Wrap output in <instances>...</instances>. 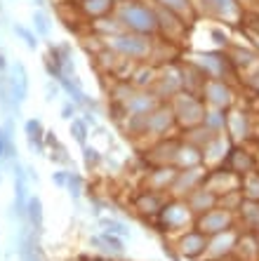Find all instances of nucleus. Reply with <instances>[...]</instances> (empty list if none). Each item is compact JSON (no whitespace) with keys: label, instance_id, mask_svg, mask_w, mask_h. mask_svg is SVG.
Instances as JSON below:
<instances>
[{"label":"nucleus","instance_id":"obj_1","mask_svg":"<svg viewBox=\"0 0 259 261\" xmlns=\"http://www.w3.org/2000/svg\"><path fill=\"white\" fill-rule=\"evenodd\" d=\"M115 17L121 21V29H127L139 36H151L158 31V14L156 10L142 0H118Z\"/></svg>","mask_w":259,"mask_h":261},{"label":"nucleus","instance_id":"obj_2","mask_svg":"<svg viewBox=\"0 0 259 261\" xmlns=\"http://www.w3.org/2000/svg\"><path fill=\"white\" fill-rule=\"evenodd\" d=\"M106 45L127 59H146L151 52V43L139 33H115L106 38Z\"/></svg>","mask_w":259,"mask_h":261},{"label":"nucleus","instance_id":"obj_3","mask_svg":"<svg viewBox=\"0 0 259 261\" xmlns=\"http://www.w3.org/2000/svg\"><path fill=\"white\" fill-rule=\"evenodd\" d=\"M177 116H179V120L184 122V125H198V122H203V103L198 101V99L193 97V94H179V99H177Z\"/></svg>","mask_w":259,"mask_h":261},{"label":"nucleus","instance_id":"obj_4","mask_svg":"<svg viewBox=\"0 0 259 261\" xmlns=\"http://www.w3.org/2000/svg\"><path fill=\"white\" fill-rule=\"evenodd\" d=\"M10 85V97H12V103H24L26 94H29V73H26V66L21 61H14L12 66V78L7 80Z\"/></svg>","mask_w":259,"mask_h":261},{"label":"nucleus","instance_id":"obj_5","mask_svg":"<svg viewBox=\"0 0 259 261\" xmlns=\"http://www.w3.org/2000/svg\"><path fill=\"white\" fill-rule=\"evenodd\" d=\"M231 224V217L226 210H207V212L200 217L198 221V231L200 233H219V231H226Z\"/></svg>","mask_w":259,"mask_h":261},{"label":"nucleus","instance_id":"obj_6","mask_svg":"<svg viewBox=\"0 0 259 261\" xmlns=\"http://www.w3.org/2000/svg\"><path fill=\"white\" fill-rule=\"evenodd\" d=\"M203 94L207 97V101L210 103H215L217 109H224V106H229V101H231V94H229V90H226V85H224L222 80H207L203 85Z\"/></svg>","mask_w":259,"mask_h":261},{"label":"nucleus","instance_id":"obj_7","mask_svg":"<svg viewBox=\"0 0 259 261\" xmlns=\"http://www.w3.org/2000/svg\"><path fill=\"white\" fill-rule=\"evenodd\" d=\"M158 101L151 94H137L130 101H125V111H130L132 116H149L151 111H156Z\"/></svg>","mask_w":259,"mask_h":261},{"label":"nucleus","instance_id":"obj_8","mask_svg":"<svg viewBox=\"0 0 259 261\" xmlns=\"http://www.w3.org/2000/svg\"><path fill=\"white\" fill-rule=\"evenodd\" d=\"M189 219V207L184 205H165L163 207V224L165 228H179Z\"/></svg>","mask_w":259,"mask_h":261},{"label":"nucleus","instance_id":"obj_9","mask_svg":"<svg viewBox=\"0 0 259 261\" xmlns=\"http://www.w3.org/2000/svg\"><path fill=\"white\" fill-rule=\"evenodd\" d=\"M191 202H189V210H196V212H207L215 207L217 198L212 193L210 189H198V191H191Z\"/></svg>","mask_w":259,"mask_h":261},{"label":"nucleus","instance_id":"obj_10","mask_svg":"<svg viewBox=\"0 0 259 261\" xmlns=\"http://www.w3.org/2000/svg\"><path fill=\"white\" fill-rule=\"evenodd\" d=\"M200 7L205 12L215 14V17H229V14H233L238 10L236 0H200Z\"/></svg>","mask_w":259,"mask_h":261},{"label":"nucleus","instance_id":"obj_11","mask_svg":"<svg viewBox=\"0 0 259 261\" xmlns=\"http://www.w3.org/2000/svg\"><path fill=\"white\" fill-rule=\"evenodd\" d=\"M170 122H172V113L151 111L149 116H146V129H151V132H156V134H163L170 127Z\"/></svg>","mask_w":259,"mask_h":261},{"label":"nucleus","instance_id":"obj_12","mask_svg":"<svg viewBox=\"0 0 259 261\" xmlns=\"http://www.w3.org/2000/svg\"><path fill=\"white\" fill-rule=\"evenodd\" d=\"M181 252L186 256H196L198 252H203L205 249V238H203V233H186V236L181 238Z\"/></svg>","mask_w":259,"mask_h":261},{"label":"nucleus","instance_id":"obj_13","mask_svg":"<svg viewBox=\"0 0 259 261\" xmlns=\"http://www.w3.org/2000/svg\"><path fill=\"white\" fill-rule=\"evenodd\" d=\"M113 7H115L113 0H83V10L90 14V17H97V19H102L104 14H109Z\"/></svg>","mask_w":259,"mask_h":261},{"label":"nucleus","instance_id":"obj_14","mask_svg":"<svg viewBox=\"0 0 259 261\" xmlns=\"http://www.w3.org/2000/svg\"><path fill=\"white\" fill-rule=\"evenodd\" d=\"M26 214H29L31 224H33V231L40 233V228H42V202H40V198H38V195H31V198H29Z\"/></svg>","mask_w":259,"mask_h":261},{"label":"nucleus","instance_id":"obj_15","mask_svg":"<svg viewBox=\"0 0 259 261\" xmlns=\"http://www.w3.org/2000/svg\"><path fill=\"white\" fill-rule=\"evenodd\" d=\"M42 125L40 120H29L26 122V137H29V146L33 148L36 146V151L42 155Z\"/></svg>","mask_w":259,"mask_h":261},{"label":"nucleus","instance_id":"obj_16","mask_svg":"<svg viewBox=\"0 0 259 261\" xmlns=\"http://www.w3.org/2000/svg\"><path fill=\"white\" fill-rule=\"evenodd\" d=\"M156 3H160V7H165V10L175 14H184L191 10V0H156Z\"/></svg>","mask_w":259,"mask_h":261},{"label":"nucleus","instance_id":"obj_17","mask_svg":"<svg viewBox=\"0 0 259 261\" xmlns=\"http://www.w3.org/2000/svg\"><path fill=\"white\" fill-rule=\"evenodd\" d=\"M71 134L80 146H85V139H87V122L80 120V118H73L71 120Z\"/></svg>","mask_w":259,"mask_h":261},{"label":"nucleus","instance_id":"obj_18","mask_svg":"<svg viewBox=\"0 0 259 261\" xmlns=\"http://www.w3.org/2000/svg\"><path fill=\"white\" fill-rule=\"evenodd\" d=\"M14 33H17L21 40L26 43V47L29 49H36L38 47V38L33 36V31H29L26 26H21V24H14Z\"/></svg>","mask_w":259,"mask_h":261},{"label":"nucleus","instance_id":"obj_19","mask_svg":"<svg viewBox=\"0 0 259 261\" xmlns=\"http://www.w3.org/2000/svg\"><path fill=\"white\" fill-rule=\"evenodd\" d=\"M203 122H205V127L207 129H219L224 125V113L222 111H215V113H207V116H203Z\"/></svg>","mask_w":259,"mask_h":261},{"label":"nucleus","instance_id":"obj_20","mask_svg":"<svg viewBox=\"0 0 259 261\" xmlns=\"http://www.w3.org/2000/svg\"><path fill=\"white\" fill-rule=\"evenodd\" d=\"M33 26L40 36H50V21L45 12H33Z\"/></svg>","mask_w":259,"mask_h":261},{"label":"nucleus","instance_id":"obj_21","mask_svg":"<svg viewBox=\"0 0 259 261\" xmlns=\"http://www.w3.org/2000/svg\"><path fill=\"white\" fill-rule=\"evenodd\" d=\"M66 189L73 198H78L80 191H83V179H80L76 172H68V181H66Z\"/></svg>","mask_w":259,"mask_h":261},{"label":"nucleus","instance_id":"obj_22","mask_svg":"<svg viewBox=\"0 0 259 261\" xmlns=\"http://www.w3.org/2000/svg\"><path fill=\"white\" fill-rule=\"evenodd\" d=\"M102 226H106V231L113 233V236H130L125 226L121 221H113V219H102Z\"/></svg>","mask_w":259,"mask_h":261},{"label":"nucleus","instance_id":"obj_23","mask_svg":"<svg viewBox=\"0 0 259 261\" xmlns=\"http://www.w3.org/2000/svg\"><path fill=\"white\" fill-rule=\"evenodd\" d=\"M83 153H85V165H92V167H95V165L102 163V155H99L95 148H90V146H85Z\"/></svg>","mask_w":259,"mask_h":261},{"label":"nucleus","instance_id":"obj_24","mask_svg":"<svg viewBox=\"0 0 259 261\" xmlns=\"http://www.w3.org/2000/svg\"><path fill=\"white\" fill-rule=\"evenodd\" d=\"M76 106H78V103H73V101L64 103V106H61V118H64V120H73V116H76Z\"/></svg>","mask_w":259,"mask_h":261},{"label":"nucleus","instance_id":"obj_25","mask_svg":"<svg viewBox=\"0 0 259 261\" xmlns=\"http://www.w3.org/2000/svg\"><path fill=\"white\" fill-rule=\"evenodd\" d=\"M52 181H55L57 186H66V181H68V172H55Z\"/></svg>","mask_w":259,"mask_h":261},{"label":"nucleus","instance_id":"obj_26","mask_svg":"<svg viewBox=\"0 0 259 261\" xmlns=\"http://www.w3.org/2000/svg\"><path fill=\"white\" fill-rule=\"evenodd\" d=\"M57 92H59V87L52 85V83H48V85H45V99H48V101H52V99L57 97Z\"/></svg>","mask_w":259,"mask_h":261},{"label":"nucleus","instance_id":"obj_27","mask_svg":"<svg viewBox=\"0 0 259 261\" xmlns=\"http://www.w3.org/2000/svg\"><path fill=\"white\" fill-rule=\"evenodd\" d=\"M5 151H7V137H5V129L0 127V160L5 158Z\"/></svg>","mask_w":259,"mask_h":261},{"label":"nucleus","instance_id":"obj_28","mask_svg":"<svg viewBox=\"0 0 259 261\" xmlns=\"http://www.w3.org/2000/svg\"><path fill=\"white\" fill-rule=\"evenodd\" d=\"M5 66H7V61H5V57H3V55H0V73H3V71H5Z\"/></svg>","mask_w":259,"mask_h":261},{"label":"nucleus","instance_id":"obj_29","mask_svg":"<svg viewBox=\"0 0 259 261\" xmlns=\"http://www.w3.org/2000/svg\"><path fill=\"white\" fill-rule=\"evenodd\" d=\"M36 5H40V7H42V5H45V0H36Z\"/></svg>","mask_w":259,"mask_h":261}]
</instances>
